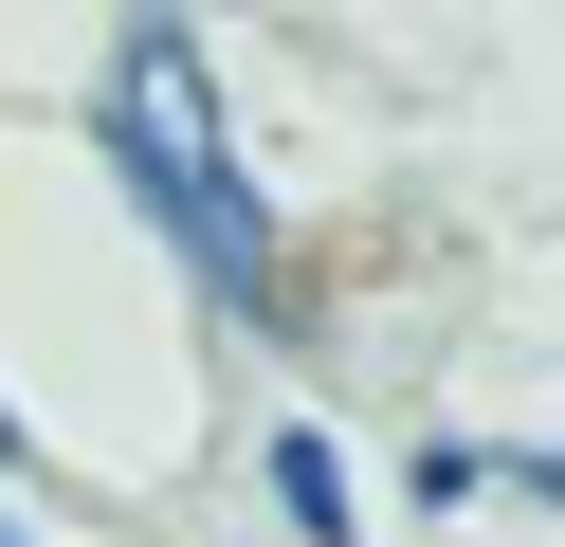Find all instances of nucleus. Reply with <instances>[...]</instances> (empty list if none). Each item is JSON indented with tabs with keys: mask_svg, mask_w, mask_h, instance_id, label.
<instances>
[{
	"mask_svg": "<svg viewBox=\"0 0 565 547\" xmlns=\"http://www.w3.org/2000/svg\"><path fill=\"white\" fill-rule=\"evenodd\" d=\"M110 146H128V182L183 219L201 292H256V274H274V255H256V201H237V165H220V92H201V36H183V19H128V55H110Z\"/></svg>",
	"mask_w": 565,
	"mask_h": 547,
	"instance_id": "nucleus-1",
	"label": "nucleus"
},
{
	"mask_svg": "<svg viewBox=\"0 0 565 547\" xmlns=\"http://www.w3.org/2000/svg\"><path fill=\"white\" fill-rule=\"evenodd\" d=\"M274 511H292V547H347V456H329V438H274Z\"/></svg>",
	"mask_w": 565,
	"mask_h": 547,
	"instance_id": "nucleus-2",
	"label": "nucleus"
},
{
	"mask_svg": "<svg viewBox=\"0 0 565 547\" xmlns=\"http://www.w3.org/2000/svg\"><path fill=\"white\" fill-rule=\"evenodd\" d=\"M0 456H19V420H0Z\"/></svg>",
	"mask_w": 565,
	"mask_h": 547,
	"instance_id": "nucleus-3",
	"label": "nucleus"
}]
</instances>
